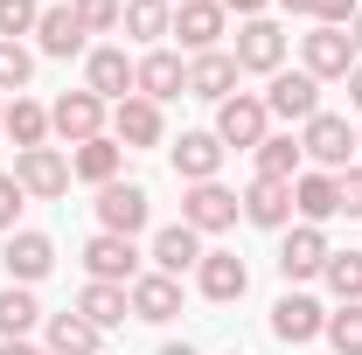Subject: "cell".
Masks as SVG:
<instances>
[{
  "instance_id": "cell-1",
  "label": "cell",
  "mask_w": 362,
  "mask_h": 355,
  "mask_svg": "<svg viewBox=\"0 0 362 355\" xmlns=\"http://www.w3.org/2000/svg\"><path fill=\"white\" fill-rule=\"evenodd\" d=\"M300 153L327 168V175H349V153H356V126L341 119V112H314L307 126H300Z\"/></svg>"
},
{
  "instance_id": "cell-2",
  "label": "cell",
  "mask_w": 362,
  "mask_h": 355,
  "mask_svg": "<svg viewBox=\"0 0 362 355\" xmlns=\"http://www.w3.org/2000/svg\"><path fill=\"white\" fill-rule=\"evenodd\" d=\"M153 216V195L139 188V181H105L98 188V230H112V237H139Z\"/></svg>"
},
{
  "instance_id": "cell-3",
  "label": "cell",
  "mask_w": 362,
  "mask_h": 355,
  "mask_svg": "<svg viewBox=\"0 0 362 355\" xmlns=\"http://www.w3.org/2000/svg\"><path fill=\"white\" fill-rule=\"evenodd\" d=\"M84 91H90V98H105V105H119V98H133V91H139V63L126 56V49L98 42L84 56Z\"/></svg>"
},
{
  "instance_id": "cell-4",
  "label": "cell",
  "mask_w": 362,
  "mask_h": 355,
  "mask_svg": "<svg viewBox=\"0 0 362 355\" xmlns=\"http://www.w3.org/2000/svg\"><path fill=\"white\" fill-rule=\"evenodd\" d=\"M244 216V202H237V188H223V181H195L188 195H181V223L202 237V230H230V223Z\"/></svg>"
},
{
  "instance_id": "cell-5",
  "label": "cell",
  "mask_w": 362,
  "mask_h": 355,
  "mask_svg": "<svg viewBox=\"0 0 362 355\" xmlns=\"http://www.w3.org/2000/svg\"><path fill=\"white\" fill-rule=\"evenodd\" d=\"M265 126H272V112H265V98H251V91H237V98H223L216 105V139L223 146H265Z\"/></svg>"
},
{
  "instance_id": "cell-6",
  "label": "cell",
  "mask_w": 362,
  "mask_h": 355,
  "mask_svg": "<svg viewBox=\"0 0 362 355\" xmlns=\"http://www.w3.org/2000/svg\"><path fill=\"white\" fill-rule=\"evenodd\" d=\"M300 56H307V77L314 84H349V70H356L362 56H356V42L341 35V28H314V35H300Z\"/></svg>"
},
{
  "instance_id": "cell-7",
  "label": "cell",
  "mask_w": 362,
  "mask_h": 355,
  "mask_svg": "<svg viewBox=\"0 0 362 355\" xmlns=\"http://www.w3.org/2000/svg\"><path fill=\"white\" fill-rule=\"evenodd\" d=\"M105 98H90V91H63L56 105H49V133H63L70 146H84V139H98L105 133Z\"/></svg>"
},
{
  "instance_id": "cell-8",
  "label": "cell",
  "mask_w": 362,
  "mask_h": 355,
  "mask_svg": "<svg viewBox=\"0 0 362 355\" xmlns=\"http://www.w3.org/2000/svg\"><path fill=\"white\" fill-rule=\"evenodd\" d=\"M334 258V244H327V230L320 223H300V230H286V244H279V272H286V286H300V279H320V265Z\"/></svg>"
},
{
  "instance_id": "cell-9",
  "label": "cell",
  "mask_w": 362,
  "mask_h": 355,
  "mask_svg": "<svg viewBox=\"0 0 362 355\" xmlns=\"http://www.w3.org/2000/svg\"><path fill=\"white\" fill-rule=\"evenodd\" d=\"M230 56H237V70L279 77V63H286V28L258 14V21H244V28H237V49H230Z\"/></svg>"
},
{
  "instance_id": "cell-10",
  "label": "cell",
  "mask_w": 362,
  "mask_h": 355,
  "mask_svg": "<svg viewBox=\"0 0 362 355\" xmlns=\"http://www.w3.org/2000/svg\"><path fill=\"white\" fill-rule=\"evenodd\" d=\"M112 139H119V146H126V153H133V146H160V139H168V119H160V105H153V98H119V105H112Z\"/></svg>"
},
{
  "instance_id": "cell-11",
  "label": "cell",
  "mask_w": 362,
  "mask_h": 355,
  "mask_svg": "<svg viewBox=\"0 0 362 355\" xmlns=\"http://www.w3.org/2000/svg\"><path fill=\"white\" fill-rule=\"evenodd\" d=\"M14 181H21V195L56 202V195L70 188V153H56V146H28V153L14 161Z\"/></svg>"
},
{
  "instance_id": "cell-12",
  "label": "cell",
  "mask_w": 362,
  "mask_h": 355,
  "mask_svg": "<svg viewBox=\"0 0 362 355\" xmlns=\"http://www.w3.org/2000/svg\"><path fill=\"white\" fill-rule=\"evenodd\" d=\"M320 327H327V307H320L314 293H286V300L272 307V334H279L286 349H307V342H320Z\"/></svg>"
},
{
  "instance_id": "cell-13",
  "label": "cell",
  "mask_w": 362,
  "mask_h": 355,
  "mask_svg": "<svg viewBox=\"0 0 362 355\" xmlns=\"http://www.w3.org/2000/svg\"><path fill=\"white\" fill-rule=\"evenodd\" d=\"M84 272L90 279H105V286H133L139 279V251H133V237H112V230H98L84 244Z\"/></svg>"
},
{
  "instance_id": "cell-14",
  "label": "cell",
  "mask_w": 362,
  "mask_h": 355,
  "mask_svg": "<svg viewBox=\"0 0 362 355\" xmlns=\"http://www.w3.org/2000/svg\"><path fill=\"white\" fill-rule=\"evenodd\" d=\"M223 21H230L223 0H181L168 35H181V49H195V56H209V49L223 42Z\"/></svg>"
},
{
  "instance_id": "cell-15",
  "label": "cell",
  "mask_w": 362,
  "mask_h": 355,
  "mask_svg": "<svg viewBox=\"0 0 362 355\" xmlns=\"http://www.w3.org/2000/svg\"><path fill=\"white\" fill-rule=\"evenodd\" d=\"M0 265H7V286H35V279H49V265H56V244H49L42 230H14L7 251H0Z\"/></svg>"
},
{
  "instance_id": "cell-16",
  "label": "cell",
  "mask_w": 362,
  "mask_h": 355,
  "mask_svg": "<svg viewBox=\"0 0 362 355\" xmlns=\"http://www.w3.org/2000/svg\"><path fill=\"white\" fill-rule=\"evenodd\" d=\"M195 286H202V300L230 307V300H244V286H251V265H244L237 251H202V265H195Z\"/></svg>"
},
{
  "instance_id": "cell-17",
  "label": "cell",
  "mask_w": 362,
  "mask_h": 355,
  "mask_svg": "<svg viewBox=\"0 0 362 355\" xmlns=\"http://www.w3.org/2000/svg\"><path fill=\"white\" fill-rule=\"evenodd\" d=\"M265 112H272V119H300V126H307V119L320 112V84L307 77V70H279L272 91H265Z\"/></svg>"
},
{
  "instance_id": "cell-18",
  "label": "cell",
  "mask_w": 362,
  "mask_h": 355,
  "mask_svg": "<svg viewBox=\"0 0 362 355\" xmlns=\"http://www.w3.org/2000/svg\"><path fill=\"white\" fill-rule=\"evenodd\" d=\"M126 300H133V320H175L181 313V279H168V272H139L133 286H126Z\"/></svg>"
},
{
  "instance_id": "cell-19",
  "label": "cell",
  "mask_w": 362,
  "mask_h": 355,
  "mask_svg": "<svg viewBox=\"0 0 362 355\" xmlns=\"http://www.w3.org/2000/svg\"><path fill=\"white\" fill-rule=\"evenodd\" d=\"M237 56L230 49H209V56H195L188 63V98H209V105H223V98H237Z\"/></svg>"
},
{
  "instance_id": "cell-20",
  "label": "cell",
  "mask_w": 362,
  "mask_h": 355,
  "mask_svg": "<svg viewBox=\"0 0 362 355\" xmlns=\"http://www.w3.org/2000/svg\"><path fill=\"white\" fill-rule=\"evenodd\" d=\"M237 202H244V223H258V230H286V223H293V181H251Z\"/></svg>"
},
{
  "instance_id": "cell-21",
  "label": "cell",
  "mask_w": 362,
  "mask_h": 355,
  "mask_svg": "<svg viewBox=\"0 0 362 355\" xmlns=\"http://www.w3.org/2000/svg\"><path fill=\"white\" fill-rule=\"evenodd\" d=\"M153 272H168V279H181V272L202 265V237L188 230V223H168V230H153Z\"/></svg>"
},
{
  "instance_id": "cell-22",
  "label": "cell",
  "mask_w": 362,
  "mask_h": 355,
  "mask_svg": "<svg viewBox=\"0 0 362 355\" xmlns=\"http://www.w3.org/2000/svg\"><path fill=\"white\" fill-rule=\"evenodd\" d=\"M223 139L216 133H181L175 139V175L188 181V188H195V181H216V168H223Z\"/></svg>"
},
{
  "instance_id": "cell-23",
  "label": "cell",
  "mask_w": 362,
  "mask_h": 355,
  "mask_svg": "<svg viewBox=\"0 0 362 355\" xmlns=\"http://www.w3.org/2000/svg\"><path fill=\"white\" fill-rule=\"evenodd\" d=\"M293 209H300L307 223L341 216V175H327V168H307V175L293 181Z\"/></svg>"
},
{
  "instance_id": "cell-24",
  "label": "cell",
  "mask_w": 362,
  "mask_h": 355,
  "mask_svg": "<svg viewBox=\"0 0 362 355\" xmlns=\"http://www.w3.org/2000/svg\"><path fill=\"white\" fill-rule=\"evenodd\" d=\"M181 91H188V63H181L175 49H146L139 56V98L160 105V98H181Z\"/></svg>"
},
{
  "instance_id": "cell-25",
  "label": "cell",
  "mask_w": 362,
  "mask_h": 355,
  "mask_svg": "<svg viewBox=\"0 0 362 355\" xmlns=\"http://www.w3.org/2000/svg\"><path fill=\"white\" fill-rule=\"evenodd\" d=\"M119 168H126V146H119L112 133L84 139V146L70 153V175H77V181H90V188H105V181H119Z\"/></svg>"
},
{
  "instance_id": "cell-26",
  "label": "cell",
  "mask_w": 362,
  "mask_h": 355,
  "mask_svg": "<svg viewBox=\"0 0 362 355\" xmlns=\"http://www.w3.org/2000/svg\"><path fill=\"white\" fill-rule=\"evenodd\" d=\"M42 342H49V355H98V327H90L84 313H49L42 320Z\"/></svg>"
},
{
  "instance_id": "cell-27",
  "label": "cell",
  "mask_w": 362,
  "mask_h": 355,
  "mask_svg": "<svg viewBox=\"0 0 362 355\" xmlns=\"http://www.w3.org/2000/svg\"><path fill=\"white\" fill-rule=\"evenodd\" d=\"M35 42H42V56H77V49H84V21H77V7H42Z\"/></svg>"
},
{
  "instance_id": "cell-28",
  "label": "cell",
  "mask_w": 362,
  "mask_h": 355,
  "mask_svg": "<svg viewBox=\"0 0 362 355\" xmlns=\"http://www.w3.org/2000/svg\"><path fill=\"white\" fill-rule=\"evenodd\" d=\"M77 313H84L90 327L105 334V327H119V320L133 313V300H126V286H105V279H90L84 293H77Z\"/></svg>"
},
{
  "instance_id": "cell-29",
  "label": "cell",
  "mask_w": 362,
  "mask_h": 355,
  "mask_svg": "<svg viewBox=\"0 0 362 355\" xmlns=\"http://www.w3.org/2000/svg\"><path fill=\"white\" fill-rule=\"evenodd\" d=\"M42 320H49V313L35 307V293H28V286H7V293H0V342H28Z\"/></svg>"
},
{
  "instance_id": "cell-30",
  "label": "cell",
  "mask_w": 362,
  "mask_h": 355,
  "mask_svg": "<svg viewBox=\"0 0 362 355\" xmlns=\"http://www.w3.org/2000/svg\"><path fill=\"white\" fill-rule=\"evenodd\" d=\"M0 133L14 139L21 153H28V146H49V105H35V98H14V105H7V119H0Z\"/></svg>"
},
{
  "instance_id": "cell-31",
  "label": "cell",
  "mask_w": 362,
  "mask_h": 355,
  "mask_svg": "<svg viewBox=\"0 0 362 355\" xmlns=\"http://www.w3.org/2000/svg\"><path fill=\"white\" fill-rule=\"evenodd\" d=\"M300 139L286 133H265V146H258V181H300Z\"/></svg>"
},
{
  "instance_id": "cell-32",
  "label": "cell",
  "mask_w": 362,
  "mask_h": 355,
  "mask_svg": "<svg viewBox=\"0 0 362 355\" xmlns=\"http://www.w3.org/2000/svg\"><path fill=\"white\" fill-rule=\"evenodd\" d=\"M320 279H327V293H334L341 307H362V251H334V258L320 265Z\"/></svg>"
},
{
  "instance_id": "cell-33",
  "label": "cell",
  "mask_w": 362,
  "mask_h": 355,
  "mask_svg": "<svg viewBox=\"0 0 362 355\" xmlns=\"http://www.w3.org/2000/svg\"><path fill=\"white\" fill-rule=\"evenodd\" d=\"M119 21L133 28L139 42H153V49H160V35L175 28V7H168V0H126V14H119Z\"/></svg>"
},
{
  "instance_id": "cell-34",
  "label": "cell",
  "mask_w": 362,
  "mask_h": 355,
  "mask_svg": "<svg viewBox=\"0 0 362 355\" xmlns=\"http://www.w3.org/2000/svg\"><path fill=\"white\" fill-rule=\"evenodd\" d=\"M320 334H327V349H334V355H362V307H334Z\"/></svg>"
},
{
  "instance_id": "cell-35",
  "label": "cell",
  "mask_w": 362,
  "mask_h": 355,
  "mask_svg": "<svg viewBox=\"0 0 362 355\" xmlns=\"http://www.w3.org/2000/svg\"><path fill=\"white\" fill-rule=\"evenodd\" d=\"M28 77H35V56H28L21 42H0V98H7V91L21 98V84H28Z\"/></svg>"
},
{
  "instance_id": "cell-36",
  "label": "cell",
  "mask_w": 362,
  "mask_h": 355,
  "mask_svg": "<svg viewBox=\"0 0 362 355\" xmlns=\"http://www.w3.org/2000/svg\"><path fill=\"white\" fill-rule=\"evenodd\" d=\"M35 21H42V7H35V0H0V42L35 35Z\"/></svg>"
},
{
  "instance_id": "cell-37",
  "label": "cell",
  "mask_w": 362,
  "mask_h": 355,
  "mask_svg": "<svg viewBox=\"0 0 362 355\" xmlns=\"http://www.w3.org/2000/svg\"><path fill=\"white\" fill-rule=\"evenodd\" d=\"M70 7H77V21H84V35H112V28H119V14H126L119 0H70Z\"/></svg>"
},
{
  "instance_id": "cell-38",
  "label": "cell",
  "mask_w": 362,
  "mask_h": 355,
  "mask_svg": "<svg viewBox=\"0 0 362 355\" xmlns=\"http://www.w3.org/2000/svg\"><path fill=\"white\" fill-rule=\"evenodd\" d=\"M21 209H28L21 181H14V175H0V230H7V237H14V223H21Z\"/></svg>"
},
{
  "instance_id": "cell-39",
  "label": "cell",
  "mask_w": 362,
  "mask_h": 355,
  "mask_svg": "<svg viewBox=\"0 0 362 355\" xmlns=\"http://www.w3.org/2000/svg\"><path fill=\"white\" fill-rule=\"evenodd\" d=\"M356 7H362V0H314V21H320V28H349Z\"/></svg>"
},
{
  "instance_id": "cell-40",
  "label": "cell",
  "mask_w": 362,
  "mask_h": 355,
  "mask_svg": "<svg viewBox=\"0 0 362 355\" xmlns=\"http://www.w3.org/2000/svg\"><path fill=\"white\" fill-rule=\"evenodd\" d=\"M341 216H362V168L341 175Z\"/></svg>"
},
{
  "instance_id": "cell-41",
  "label": "cell",
  "mask_w": 362,
  "mask_h": 355,
  "mask_svg": "<svg viewBox=\"0 0 362 355\" xmlns=\"http://www.w3.org/2000/svg\"><path fill=\"white\" fill-rule=\"evenodd\" d=\"M223 14H244V21H258V14H265V0H223Z\"/></svg>"
},
{
  "instance_id": "cell-42",
  "label": "cell",
  "mask_w": 362,
  "mask_h": 355,
  "mask_svg": "<svg viewBox=\"0 0 362 355\" xmlns=\"http://www.w3.org/2000/svg\"><path fill=\"white\" fill-rule=\"evenodd\" d=\"M0 355H49V349H35V342H0Z\"/></svg>"
},
{
  "instance_id": "cell-43",
  "label": "cell",
  "mask_w": 362,
  "mask_h": 355,
  "mask_svg": "<svg viewBox=\"0 0 362 355\" xmlns=\"http://www.w3.org/2000/svg\"><path fill=\"white\" fill-rule=\"evenodd\" d=\"M349 105H356V112H362V63H356V70H349Z\"/></svg>"
},
{
  "instance_id": "cell-44",
  "label": "cell",
  "mask_w": 362,
  "mask_h": 355,
  "mask_svg": "<svg viewBox=\"0 0 362 355\" xmlns=\"http://www.w3.org/2000/svg\"><path fill=\"white\" fill-rule=\"evenodd\" d=\"M349 42H356V56H362V7H356V21H349Z\"/></svg>"
},
{
  "instance_id": "cell-45",
  "label": "cell",
  "mask_w": 362,
  "mask_h": 355,
  "mask_svg": "<svg viewBox=\"0 0 362 355\" xmlns=\"http://www.w3.org/2000/svg\"><path fill=\"white\" fill-rule=\"evenodd\" d=\"M279 7H293V14H314V0H279Z\"/></svg>"
},
{
  "instance_id": "cell-46",
  "label": "cell",
  "mask_w": 362,
  "mask_h": 355,
  "mask_svg": "<svg viewBox=\"0 0 362 355\" xmlns=\"http://www.w3.org/2000/svg\"><path fill=\"white\" fill-rule=\"evenodd\" d=\"M160 355H195V349H188V342H168V349H160Z\"/></svg>"
},
{
  "instance_id": "cell-47",
  "label": "cell",
  "mask_w": 362,
  "mask_h": 355,
  "mask_svg": "<svg viewBox=\"0 0 362 355\" xmlns=\"http://www.w3.org/2000/svg\"><path fill=\"white\" fill-rule=\"evenodd\" d=\"M0 119H7V98H0Z\"/></svg>"
},
{
  "instance_id": "cell-48",
  "label": "cell",
  "mask_w": 362,
  "mask_h": 355,
  "mask_svg": "<svg viewBox=\"0 0 362 355\" xmlns=\"http://www.w3.org/2000/svg\"><path fill=\"white\" fill-rule=\"evenodd\" d=\"M168 7H181V0H168Z\"/></svg>"
},
{
  "instance_id": "cell-49",
  "label": "cell",
  "mask_w": 362,
  "mask_h": 355,
  "mask_svg": "<svg viewBox=\"0 0 362 355\" xmlns=\"http://www.w3.org/2000/svg\"><path fill=\"white\" fill-rule=\"evenodd\" d=\"M356 146H362V133H356Z\"/></svg>"
},
{
  "instance_id": "cell-50",
  "label": "cell",
  "mask_w": 362,
  "mask_h": 355,
  "mask_svg": "<svg viewBox=\"0 0 362 355\" xmlns=\"http://www.w3.org/2000/svg\"><path fill=\"white\" fill-rule=\"evenodd\" d=\"M230 355H237V349H230Z\"/></svg>"
}]
</instances>
